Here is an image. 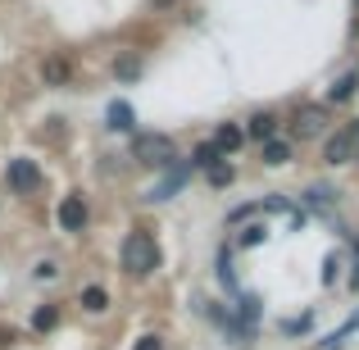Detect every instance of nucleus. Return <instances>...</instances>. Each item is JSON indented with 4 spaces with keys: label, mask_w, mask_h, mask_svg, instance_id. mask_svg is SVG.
I'll list each match as a JSON object with an SVG mask.
<instances>
[{
    "label": "nucleus",
    "mask_w": 359,
    "mask_h": 350,
    "mask_svg": "<svg viewBox=\"0 0 359 350\" xmlns=\"http://www.w3.org/2000/svg\"><path fill=\"white\" fill-rule=\"evenodd\" d=\"M355 328H359V314H355V318H346V323H341V328H337V332H332V337H327V342H323V346H327V350H337V346H341V342H346V337H351V332H355Z\"/></svg>",
    "instance_id": "nucleus-19"
},
{
    "label": "nucleus",
    "mask_w": 359,
    "mask_h": 350,
    "mask_svg": "<svg viewBox=\"0 0 359 350\" xmlns=\"http://www.w3.org/2000/svg\"><path fill=\"white\" fill-rule=\"evenodd\" d=\"M323 128H327V114H323L318 105H305V109L296 114V128H291V132H296V137L305 141V137H318Z\"/></svg>",
    "instance_id": "nucleus-6"
},
{
    "label": "nucleus",
    "mask_w": 359,
    "mask_h": 350,
    "mask_svg": "<svg viewBox=\"0 0 359 350\" xmlns=\"http://www.w3.org/2000/svg\"><path fill=\"white\" fill-rule=\"evenodd\" d=\"M355 159H359V132H355Z\"/></svg>",
    "instance_id": "nucleus-26"
},
{
    "label": "nucleus",
    "mask_w": 359,
    "mask_h": 350,
    "mask_svg": "<svg viewBox=\"0 0 359 350\" xmlns=\"http://www.w3.org/2000/svg\"><path fill=\"white\" fill-rule=\"evenodd\" d=\"M264 164H291V141H282V137H273V141H264Z\"/></svg>",
    "instance_id": "nucleus-12"
},
{
    "label": "nucleus",
    "mask_w": 359,
    "mask_h": 350,
    "mask_svg": "<svg viewBox=\"0 0 359 350\" xmlns=\"http://www.w3.org/2000/svg\"><path fill=\"white\" fill-rule=\"evenodd\" d=\"M305 201L314 205V210H327V205H332V187H309Z\"/></svg>",
    "instance_id": "nucleus-20"
},
{
    "label": "nucleus",
    "mask_w": 359,
    "mask_h": 350,
    "mask_svg": "<svg viewBox=\"0 0 359 350\" xmlns=\"http://www.w3.org/2000/svg\"><path fill=\"white\" fill-rule=\"evenodd\" d=\"M132 159L150 164V168H173L177 146L168 132H132Z\"/></svg>",
    "instance_id": "nucleus-2"
},
{
    "label": "nucleus",
    "mask_w": 359,
    "mask_h": 350,
    "mask_svg": "<svg viewBox=\"0 0 359 350\" xmlns=\"http://www.w3.org/2000/svg\"><path fill=\"white\" fill-rule=\"evenodd\" d=\"M232 182V164H214L210 168V187H228Z\"/></svg>",
    "instance_id": "nucleus-22"
},
{
    "label": "nucleus",
    "mask_w": 359,
    "mask_h": 350,
    "mask_svg": "<svg viewBox=\"0 0 359 350\" xmlns=\"http://www.w3.org/2000/svg\"><path fill=\"white\" fill-rule=\"evenodd\" d=\"M259 241H264V228H259V223H250V228L241 232V245H259Z\"/></svg>",
    "instance_id": "nucleus-23"
},
{
    "label": "nucleus",
    "mask_w": 359,
    "mask_h": 350,
    "mask_svg": "<svg viewBox=\"0 0 359 350\" xmlns=\"http://www.w3.org/2000/svg\"><path fill=\"white\" fill-rule=\"evenodd\" d=\"M196 164H201L205 173H210L214 164H223V150L214 146V141H201V146H196Z\"/></svg>",
    "instance_id": "nucleus-15"
},
{
    "label": "nucleus",
    "mask_w": 359,
    "mask_h": 350,
    "mask_svg": "<svg viewBox=\"0 0 359 350\" xmlns=\"http://www.w3.org/2000/svg\"><path fill=\"white\" fill-rule=\"evenodd\" d=\"M105 119H109V128H114V132H137V114H132L128 100H109Z\"/></svg>",
    "instance_id": "nucleus-7"
},
{
    "label": "nucleus",
    "mask_w": 359,
    "mask_h": 350,
    "mask_svg": "<svg viewBox=\"0 0 359 350\" xmlns=\"http://www.w3.org/2000/svg\"><path fill=\"white\" fill-rule=\"evenodd\" d=\"M5 177H9V187H14L18 196H32L36 187H41V168H36L32 159H9V164H5Z\"/></svg>",
    "instance_id": "nucleus-3"
},
{
    "label": "nucleus",
    "mask_w": 359,
    "mask_h": 350,
    "mask_svg": "<svg viewBox=\"0 0 359 350\" xmlns=\"http://www.w3.org/2000/svg\"><path fill=\"white\" fill-rule=\"evenodd\" d=\"M359 91V73H341V78L332 82V91H327V100H332V105H341V100H351Z\"/></svg>",
    "instance_id": "nucleus-11"
},
{
    "label": "nucleus",
    "mask_w": 359,
    "mask_h": 350,
    "mask_svg": "<svg viewBox=\"0 0 359 350\" xmlns=\"http://www.w3.org/2000/svg\"><path fill=\"white\" fill-rule=\"evenodd\" d=\"M132 350H164V342H159V337H141V342L132 346Z\"/></svg>",
    "instance_id": "nucleus-24"
},
{
    "label": "nucleus",
    "mask_w": 359,
    "mask_h": 350,
    "mask_svg": "<svg viewBox=\"0 0 359 350\" xmlns=\"http://www.w3.org/2000/svg\"><path fill=\"white\" fill-rule=\"evenodd\" d=\"M55 219H60L64 232H82V228H87V201H82V196H64Z\"/></svg>",
    "instance_id": "nucleus-5"
},
{
    "label": "nucleus",
    "mask_w": 359,
    "mask_h": 350,
    "mask_svg": "<svg viewBox=\"0 0 359 350\" xmlns=\"http://www.w3.org/2000/svg\"><path fill=\"white\" fill-rule=\"evenodd\" d=\"M273 132H278V119L264 109V114H255L250 123H245V137H259V141H273Z\"/></svg>",
    "instance_id": "nucleus-10"
},
{
    "label": "nucleus",
    "mask_w": 359,
    "mask_h": 350,
    "mask_svg": "<svg viewBox=\"0 0 359 350\" xmlns=\"http://www.w3.org/2000/svg\"><path fill=\"white\" fill-rule=\"evenodd\" d=\"M118 264H123V273H132V278H150V273L159 269V245H155V236L150 232H128V241H123V250H118Z\"/></svg>",
    "instance_id": "nucleus-1"
},
{
    "label": "nucleus",
    "mask_w": 359,
    "mask_h": 350,
    "mask_svg": "<svg viewBox=\"0 0 359 350\" xmlns=\"http://www.w3.org/2000/svg\"><path fill=\"white\" fill-rule=\"evenodd\" d=\"M55 323H60V305H41L32 314V332H50Z\"/></svg>",
    "instance_id": "nucleus-16"
},
{
    "label": "nucleus",
    "mask_w": 359,
    "mask_h": 350,
    "mask_svg": "<svg viewBox=\"0 0 359 350\" xmlns=\"http://www.w3.org/2000/svg\"><path fill=\"white\" fill-rule=\"evenodd\" d=\"M355 132L359 128H346V132H332V137H327L323 141V159H327V164H351V159H355Z\"/></svg>",
    "instance_id": "nucleus-4"
},
{
    "label": "nucleus",
    "mask_w": 359,
    "mask_h": 350,
    "mask_svg": "<svg viewBox=\"0 0 359 350\" xmlns=\"http://www.w3.org/2000/svg\"><path fill=\"white\" fill-rule=\"evenodd\" d=\"M114 78L118 82H137L141 78V60H137V55H118V60H114Z\"/></svg>",
    "instance_id": "nucleus-14"
},
{
    "label": "nucleus",
    "mask_w": 359,
    "mask_h": 350,
    "mask_svg": "<svg viewBox=\"0 0 359 350\" xmlns=\"http://www.w3.org/2000/svg\"><path fill=\"white\" fill-rule=\"evenodd\" d=\"M237 314L245 318V328H250V323H255V318H259V296H255V291H245V296H241V305H237Z\"/></svg>",
    "instance_id": "nucleus-18"
},
{
    "label": "nucleus",
    "mask_w": 359,
    "mask_h": 350,
    "mask_svg": "<svg viewBox=\"0 0 359 350\" xmlns=\"http://www.w3.org/2000/svg\"><path fill=\"white\" fill-rule=\"evenodd\" d=\"M150 5H155V9H173L177 0H150Z\"/></svg>",
    "instance_id": "nucleus-25"
},
{
    "label": "nucleus",
    "mask_w": 359,
    "mask_h": 350,
    "mask_svg": "<svg viewBox=\"0 0 359 350\" xmlns=\"http://www.w3.org/2000/svg\"><path fill=\"white\" fill-rule=\"evenodd\" d=\"M219 278H223V287H237V273H232V255L228 250L219 255Z\"/></svg>",
    "instance_id": "nucleus-21"
},
{
    "label": "nucleus",
    "mask_w": 359,
    "mask_h": 350,
    "mask_svg": "<svg viewBox=\"0 0 359 350\" xmlns=\"http://www.w3.org/2000/svg\"><path fill=\"white\" fill-rule=\"evenodd\" d=\"M82 309H87V314H105L109 309V291L105 287H87L82 291Z\"/></svg>",
    "instance_id": "nucleus-13"
},
{
    "label": "nucleus",
    "mask_w": 359,
    "mask_h": 350,
    "mask_svg": "<svg viewBox=\"0 0 359 350\" xmlns=\"http://www.w3.org/2000/svg\"><path fill=\"white\" fill-rule=\"evenodd\" d=\"M182 187H187V168H173V173H168L164 182H159L155 191L146 196V201H168V196H177V191H182Z\"/></svg>",
    "instance_id": "nucleus-8"
},
{
    "label": "nucleus",
    "mask_w": 359,
    "mask_h": 350,
    "mask_svg": "<svg viewBox=\"0 0 359 350\" xmlns=\"http://www.w3.org/2000/svg\"><path fill=\"white\" fill-rule=\"evenodd\" d=\"M214 146H219V150H241L245 146V128H237V123H223V128L214 132Z\"/></svg>",
    "instance_id": "nucleus-9"
},
{
    "label": "nucleus",
    "mask_w": 359,
    "mask_h": 350,
    "mask_svg": "<svg viewBox=\"0 0 359 350\" xmlns=\"http://www.w3.org/2000/svg\"><path fill=\"white\" fill-rule=\"evenodd\" d=\"M46 82H50V87H64V82H69V64L64 60H46Z\"/></svg>",
    "instance_id": "nucleus-17"
}]
</instances>
